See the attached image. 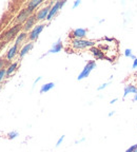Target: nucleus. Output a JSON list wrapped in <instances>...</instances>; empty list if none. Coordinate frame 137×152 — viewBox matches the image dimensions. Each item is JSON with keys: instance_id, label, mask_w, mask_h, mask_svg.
<instances>
[{"instance_id": "9b49d317", "label": "nucleus", "mask_w": 137, "mask_h": 152, "mask_svg": "<svg viewBox=\"0 0 137 152\" xmlns=\"http://www.w3.org/2000/svg\"><path fill=\"white\" fill-rule=\"evenodd\" d=\"M33 48H34V42H32V41L26 43V45L20 49V51H19V57H20V58H23V57L26 56Z\"/></svg>"}, {"instance_id": "a878e982", "label": "nucleus", "mask_w": 137, "mask_h": 152, "mask_svg": "<svg viewBox=\"0 0 137 152\" xmlns=\"http://www.w3.org/2000/svg\"><path fill=\"white\" fill-rule=\"evenodd\" d=\"M137 68V58L135 60H133V64H132V69H136Z\"/></svg>"}, {"instance_id": "7ed1b4c3", "label": "nucleus", "mask_w": 137, "mask_h": 152, "mask_svg": "<svg viewBox=\"0 0 137 152\" xmlns=\"http://www.w3.org/2000/svg\"><path fill=\"white\" fill-rule=\"evenodd\" d=\"M54 3L55 2H51L50 4H47V5H45V7H41L40 10H38L37 13L35 14L37 21H43V20H45V19L47 18L49 13H50V11H51V7H53Z\"/></svg>"}, {"instance_id": "f03ea898", "label": "nucleus", "mask_w": 137, "mask_h": 152, "mask_svg": "<svg viewBox=\"0 0 137 152\" xmlns=\"http://www.w3.org/2000/svg\"><path fill=\"white\" fill-rule=\"evenodd\" d=\"M95 68H96V61H95V60H90V61H87V64L85 66V68L82 69V71L79 73V75H78L77 80H82V79L87 78Z\"/></svg>"}, {"instance_id": "1a4fd4ad", "label": "nucleus", "mask_w": 137, "mask_h": 152, "mask_svg": "<svg viewBox=\"0 0 137 152\" xmlns=\"http://www.w3.org/2000/svg\"><path fill=\"white\" fill-rule=\"evenodd\" d=\"M87 28H75L72 33V36L74 37V39H85L87 36Z\"/></svg>"}, {"instance_id": "4be33fe9", "label": "nucleus", "mask_w": 137, "mask_h": 152, "mask_svg": "<svg viewBox=\"0 0 137 152\" xmlns=\"http://www.w3.org/2000/svg\"><path fill=\"white\" fill-rule=\"evenodd\" d=\"M5 76H7V69H2L0 71V81L2 80Z\"/></svg>"}, {"instance_id": "5701e85b", "label": "nucleus", "mask_w": 137, "mask_h": 152, "mask_svg": "<svg viewBox=\"0 0 137 152\" xmlns=\"http://www.w3.org/2000/svg\"><path fill=\"white\" fill-rule=\"evenodd\" d=\"M136 149H137V144H135V145H132L131 147H129L128 149L125 150V152H134Z\"/></svg>"}, {"instance_id": "7c9ffc66", "label": "nucleus", "mask_w": 137, "mask_h": 152, "mask_svg": "<svg viewBox=\"0 0 137 152\" xmlns=\"http://www.w3.org/2000/svg\"><path fill=\"white\" fill-rule=\"evenodd\" d=\"M133 102H137V93L134 95V97H133Z\"/></svg>"}, {"instance_id": "c756f323", "label": "nucleus", "mask_w": 137, "mask_h": 152, "mask_svg": "<svg viewBox=\"0 0 137 152\" xmlns=\"http://www.w3.org/2000/svg\"><path fill=\"white\" fill-rule=\"evenodd\" d=\"M114 114H115V111H111L109 114H108V115H109V116H113Z\"/></svg>"}, {"instance_id": "aec40b11", "label": "nucleus", "mask_w": 137, "mask_h": 152, "mask_svg": "<svg viewBox=\"0 0 137 152\" xmlns=\"http://www.w3.org/2000/svg\"><path fill=\"white\" fill-rule=\"evenodd\" d=\"M123 54H125V57H128V58H131V56L133 55V53H132V50H131V49H125V52H123Z\"/></svg>"}, {"instance_id": "f8f14e48", "label": "nucleus", "mask_w": 137, "mask_h": 152, "mask_svg": "<svg viewBox=\"0 0 137 152\" xmlns=\"http://www.w3.org/2000/svg\"><path fill=\"white\" fill-rule=\"evenodd\" d=\"M137 87L134 85H125L123 88V98H125L129 94H136Z\"/></svg>"}, {"instance_id": "20e7f679", "label": "nucleus", "mask_w": 137, "mask_h": 152, "mask_svg": "<svg viewBox=\"0 0 137 152\" xmlns=\"http://www.w3.org/2000/svg\"><path fill=\"white\" fill-rule=\"evenodd\" d=\"M23 28L22 26V24H16V26H12V28H9V31L7 32V33L4 34V35L1 37V39H3L4 41H9V40H12L13 38L15 37V36L17 35V34L20 32V30ZM18 36V35H17Z\"/></svg>"}, {"instance_id": "39448f33", "label": "nucleus", "mask_w": 137, "mask_h": 152, "mask_svg": "<svg viewBox=\"0 0 137 152\" xmlns=\"http://www.w3.org/2000/svg\"><path fill=\"white\" fill-rule=\"evenodd\" d=\"M66 0H62V1H56V2L53 4V7H51V11H50V13H49V16H47V21H51V20H52V19L56 16L57 13L59 12L60 10H61L62 7L66 5Z\"/></svg>"}, {"instance_id": "423d86ee", "label": "nucleus", "mask_w": 137, "mask_h": 152, "mask_svg": "<svg viewBox=\"0 0 137 152\" xmlns=\"http://www.w3.org/2000/svg\"><path fill=\"white\" fill-rule=\"evenodd\" d=\"M44 24L40 23V24H37V26H35L33 28V30H32L30 33H28V39L33 42V41L37 40V38L39 37V35H40V33L43 31V28H44Z\"/></svg>"}, {"instance_id": "f3484780", "label": "nucleus", "mask_w": 137, "mask_h": 152, "mask_svg": "<svg viewBox=\"0 0 137 152\" xmlns=\"http://www.w3.org/2000/svg\"><path fill=\"white\" fill-rule=\"evenodd\" d=\"M55 87V83H44V85L41 86L40 88V93L43 94V93H47L49 91H51L53 88Z\"/></svg>"}, {"instance_id": "2eb2a0df", "label": "nucleus", "mask_w": 137, "mask_h": 152, "mask_svg": "<svg viewBox=\"0 0 137 152\" xmlns=\"http://www.w3.org/2000/svg\"><path fill=\"white\" fill-rule=\"evenodd\" d=\"M17 54H19V52H18V47H17L16 45H14L9 50V52L7 53V58L9 60H12Z\"/></svg>"}, {"instance_id": "6ab92c4d", "label": "nucleus", "mask_w": 137, "mask_h": 152, "mask_svg": "<svg viewBox=\"0 0 137 152\" xmlns=\"http://www.w3.org/2000/svg\"><path fill=\"white\" fill-rule=\"evenodd\" d=\"M18 135H19V133L17 132V131H12V132H9V134H7V138H9V140H14V138H16Z\"/></svg>"}, {"instance_id": "a211bd4d", "label": "nucleus", "mask_w": 137, "mask_h": 152, "mask_svg": "<svg viewBox=\"0 0 137 152\" xmlns=\"http://www.w3.org/2000/svg\"><path fill=\"white\" fill-rule=\"evenodd\" d=\"M18 68V62H13L9 66V68L7 69V76H9L11 74H13Z\"/></svg>"}, {"instance_id": "393cba45", "label": "nucleus", "mask_w": 137, "mask_h": 152, "mask_svg": "<svg viewBox=\"0 0 137 152\" xmlns=\"http://www.w3.org/2000/svg\"><path fill=\"white\" fill-rule=\"evenodd\" d=\"M81 4V1L80 0H76V1H74V4H73V9H76V7H78V5Z\"/></svg>"}, {"instance_id": "f257e3e1", "label": "nucleus", "mask_w": 137, "mask_h": 152, "mask_svg": "<svg viewBox=\"0 0 137 152\" xmlns=\"http://www.w3.org/2000/svg\"><path fill=\"white\" fill-rule=\"evenodd\" d=\"M95 41L93 40H87V39H73L72 40V47L76 50H83L87 48H93L95 47Z\"/></svg>"}, {"instance_id": "ddd939ff", "label": "nucleus", "mask_w": 137, "mask_h": 152, "mask_svg": "<svg viewBox=\"0 0 137 152\" xmlns=\"http://www.w3.org/2000/svg\"><path fill=\"white\" fill-rule=\"evenodd\" d=\"M90 51L92 52V54L94 55V57L96 58V59L101 60V59H104V58H106V56H104V52H102V51L100 50V49H98V48L93 47L90 49Z\"/></svg>"}, {"instance_id": "412c9836", "label": "nucleus", "mask_w": 137, "mask_h": 152, "mask_svg": "<svg viewBox=\"0 0 137 152\" xmlns=\"http://www.w3.org/2000/svg\"><path fill=\"white\" fill-rule=\"evenodd\" d=\"M110 83H111V81H108V83H102L101 86H99V87H98V88H97V90H98V91H101V90H103V89H106V87H108V86L110 85Z\"/></svg>"}, {"instance_id": "c85d7f7f", "label": "nucleus", "mask_w": 137, "mask_h": 152, "mask_svg": "<svg viewBox=\"0 0 137 152\" xmlns=\"http://www.w3.org/2000/svg\"><path fill=\"white\" fill-rule=\"evenodd\" d=\"M117 100H118V98H114V99H112L111 102H110V104H115L116 102H117Z\"/></svg>"}, {"instance_id": "0eeeda50", "label": "nucleus", "mask_w": 137, "mask_h": 152, "mask_svg": "<svg viewBox=\"0 0 137 152\" xmlns=\"http://www.w3.org/2000/svg\"><path fill=\"white\" fill-rule=\"evenodd\" d=\"M33 14L28 11V7H26V9H23L22 11H20V13L18 14V16H17V18H16V21L18 22V24H22V23H24Z\"/></svg>"}, {"instance_id": "dca6fc26", "label": "nucleus", "mask_w": 137, "mask_h": 152, "mask_svg": "<svg viewBox=\"0 0 137 152\" xmlns=\"http://www.w3.org/2000/svg\"><path fill=\"white\" fill-rule=\"evenodd\" d=\"M28 37V33H26V32H21V33L17 36L16 40H15V45H16L17 47H18V45H20Z\"/></svg>"}, {"instance_id": "6e6552de", "label": "nucleus", "mask_w": 137, "mask_h": 152, "mask_svg": "<svg viewBox=\"0 0 137 152\" xmlns=\"http://www.w3.org/2000/svg\"><path fill=\"white\" fill-rule=\"evenodd\" d=\"M36 21H37V19H36V16H35V14H33L32 15L30 18L26 20V22L23 23V32H31L32 30H33V28L35 26V23H36Z\"/></svg>"}, {"instance_id": "bb28decb", "label": "nucleus", "mask_w": 137, "mask_h": 152, "mask_svg": "<svg viewBox=\"0 0 137 152\" xmlns=\"http://www.w3.org/2000/svg\"><path fill=\"white\" fill-rule=\"evenodd\" d=\"M2 69H4V61H3V60H0V71Z\"/></svg>"}, {"instance_id": "9d476101", "label": "nucleus", "mask_w": 137, "mask_h": 152, "mask_svg": "<svg viewBox=\"0 0 137 152\" xmlns=\"http://www.w3.org/2000/svg\"><path fill=\"white\" fill-rule=\"evenodd\" d=\"M63 49V45H62V41H61V38H59L58 40L56 41L55 43H53L51 49L49 50V52L47 54H53V53H59L60 51Z\"/></svg>"}, {"instance_id": "4468645a", "label": "nucleus", "mask_w": 137, "mask_h": 152, "mask_svg": "<svg viewBox=\"0 0 137 152\" xmlns=\"http://www.w3.org/2000/svg\"><path fill=\"white\" fill-rule=\"evenodd\" d=\"M43 2V0H32V1H28V10L33 14V12L35 11V9H37L41 3Z\"/></svg>"}, {"instance_id": "b1692460", "label": "nucleus", "mask_w": 137, "mask_h": 152, "mask_svg": "<svg viewBox=\"0 0 137 152\" xmlns=\"http://www.w3.org/2000/svg\"><path fill=\"white\" fill-rule=\"evenodd\" d=\"M63 140H64V135L60 136V137H59V140H57V142H56V147H59V146L61 145V142H63Z\"/></svg>"}, {"instance_id": "cd10ccee", "label": "nucleus", "mask_w": 137, "mask_h": 152, "mask_svg": "<svg viewBox=\"0 0 137 152\" xmlns=\"http://www.w3.org/2000/svg\"><path fill=\"white\" fill-rule=\"evenodd\" d=\"M41 79H42V77H41V76H39V77H37V78H36V79H35V81H34V86H35V85H36V83H38V81H40V80H41Z\"/></svg>"}]
</instances>
